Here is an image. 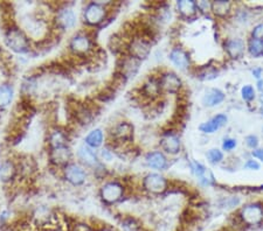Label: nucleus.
Here are the masks:
<instances>
[{"label":"nucleus","mask_w":263,"mask_h":231,"mask_svg":"<svg viewBox=\"0 0 263 231\" xmlns=\"http://www.w3.org/2000/svg\"><path fill=\"white\" fill-rule=\"evenodd\" d=\"M237 221L245 228H258L263 225V202L253 201L245 203L236 215Z\"/></svg>","instance_id":"f257e3e1"},{"label":"nucleus","mask_w":263,"mask_h":231,"mask_svg":"<svg viewBox=\"0 0 263 231\" xmlns=\"http://www.w3.org/2000/svg\"><path fill=\"white\" fill-rule=\"evenodd\" d=\"M5 44L8 48L18 54H26L31 50V41L28 35L16 26L6 29Z\"/></svg>","instance_id":"f03ea898"},{"label":"nucleus","mask_w":263,"mask_h":231,"mask_svg":"<svg viewBox=\"0 0 263 231\" xmlns=\"http://www.w3.org/2000/svg\"><path fill=\"white\" fill-rule=\"evenodd\" d=\"M134 134L135 128L129 121H120V123L114 125L109 132L110 141L115 149L131 144L134 141Z\"/></svg>","instance_id":"7ed1b4c3"},{"label":"nucleus","mask_w":263,"mask_h":231,"mask_svg":"<svg viewBox=\"0 0 263 231\" xmlns=\"http://www.w3.org/2000/svg\"><path fill=\"white\" fill-rule=\"evenodd\" d=\"M152 48L151 40L143 36L139 33H136L131 39L126 42V54L138 61H143L150 55Z\"/></svg>","instance_id":"20e7f679"},{"label":"nucleus","mask_w":263,"mask_h":231,"mask_svg":"<svg viewBox=\"0 0 263 231\" xmlns=\"http://www.w3.org/2000/svg\"><path fill=\"white\" fill-rule=\"evenodd\" d=\"M144 191L151 195H163L168 191V180L159 173H148L142 180Z\"/></svg>","instance_id":"39448f33"},{"label":"nucleus","mask_w":263,"mask_h":231,"mask_svg":"<svg viewBox=\"0 0 263 231\" xmlns=\"http://www.w3.org/2000/svg\"><path fill=\"white\" fill-rule=\"evenodd\" d=\"M108 16V11L104 4L102 3H89L84 7L83 11V21L88 26L96 27L100 26L105 21Z\"/></svg>","instance_id":"423d86ee"},{"label":"nucleus","mask_w":263,"mask_h":231,"mask_svg":"<svg viewBox=\"0 0 263 231\" xmlns=\"http://www.w3.org/2000/svg\"><path fill=\"white\" fill-rule=\"evenodd\" d=\"M124 186L120 181H108L100 188V197L105 204L114 205L121 202L124 196Z\"/></svg>","instance_id":"0eeeda50"},{"label":"nucleus","mask_w":263,"mask_h":231,"mask_svg":"<svg viewBox=\"0 0 263 231\" xmlns=\"http://www.w3.org/2000/svg\"><path fill=\"white\" fill-rule=\"evenodd\" d=\"M69 49L75 57H86L94 52L92 40L86 33H78L69 41Z\"/></svg>","instance_id":"6e6552de"},{"label":"nucleus","mask_w":263,"mask_h":231,"mask_svg":"<svg viewBox=\"0 0 263 231\" xmlns=\"http://www.w3.org/2000/svg\"><path fill=\"white\" fill-rule=\"evenodd\" d=\"M159 84L163 94L179 95L182 89V81L173 71H165L159 75Z\"/></svg>","instance_id":"1a4fd4ad"},{"label":"nucleus","mask_w":263,"mask_h":231,"mask_svg":"<svg viewBox=\"0 0 263 231\" xmlns=\"http://www.w3.org/2000/svg\"><path fill=\"white\" fill-rule=\"evenodd\" d=\"M159 145L162 147L163 152L165 154L177 155L179 154L181 151V139L179 134L175 131H172V130L162 133V136H160V140H159Z\"/></svg>","instance_id":"9d476101"},{"label":"nucleus","mask_w":263,"mask_h":231,"mask_svg":"<svg viewBox=\"0 0 263 231\" xmlns=\"http://www.w3.org/2000/svg\"><path fill=\"white\" fill-rule=\"evenodd\" d=\"M163 95L159 84V76H148L139 89V96L146 100H156Z\"/></svg>","instance_id":"9b49d317"},{"label":"nucleus","mask_w":263,"mask_h":231,"mask_svg":"<svg viewBox=\"0 0 263 231\" xmlns=\"http://www.w3.org/2000/svg\"><path fill=\"white\" fill-rule=\"evenodd\" d=\"M63 178H65L66 181H68L70 184L78 187L82 186V184L86 182L87 173L81 165L75 162H70L68 163L66 167H63Z\"/></svg>","instance_id":"f8f14e48"},{"label":"nucleus","mask_w":263,"mask_h":231,"mask_svg":"<svg viewBox=\"0 0 263 231\" xmlns=\"http://www.w3.org/2000/svg\"><path fill=\"white\" fill-rule=\"evenodd\" d=\"M223 49L231 60H240L245 55L247 45L241 37H228L223 41Z\"/></svg>","instance_id":"ddd939ff"},{"label":"nucleus","mask_w":263,"mask_h":231,"mask_svg":"<svg viewBox=\"0 0 263 231\" xmlns=\"http://www.w3.org/2000/svg\"><path fill=\"white\" fill-rule=\"evenodd\" d=\"M139 66H141V61L136 60L133 56L128 55H123L120 61H118V68H117V73L121 74L123 77H125L126 79H129L130 77H134L137 71L139 69Z\"/></svg>","instance_id":"4468645a"},{"label":"nucleus","mask_w":263,"mask_h":231,"mask_svg":"<svg viewBox=\"0 0 263 231\" xmlns=\"http://www.w3.org/2000/svg\"><path fill=\"white\" fill-rule=\"evenodd\" d=\"M55 24L57 27L61 31L71 29L76 25V14L70 7L63 6L59 8L57 16H55Z\"/></svg>","instance_id":"2eb2a0df"},{"label":"nucleus","mask_w":263,"mask_h":231,"mask_svg":"<svg viewBox=\"0 0 263 231\" xmlns=\"http://www.w3.org/2000/svg\"><path fill=\"white\" fill-rule=\"evenodd\" d=\"M168 60L180 70H189L191 68L190 54L187 50L180 47V46H176L171 49L168 54Z\"/></svg>","instance_id":"dca6fc26"},{"label":"nucleus","mask_w":263,"mask_h":231,"mask_svg":"<svg viewBox=\"0 0 263 231\" xmlns=\"http://www.w3.org/2000/svg\"><path fill=\"white\" fill-rule=\"evenodd\" d=\"M49 161L54 166H63L66 167L68 163H70L73 153L68 146L55 147V149H49Z\"/></svg>","instance_id":"f3484780"},{"label":"nucleus","mask_w":263,"mask_h":231,"mask_svg":"<svg viewBox=\"0 0 263 231\" xmlns=\"http://www.w3.org/2000/svg\"><path fill=\"white\" fill-rule=\"evenodd\" d=\"M228 123V117L224 113H218L212 117L207 121H203L202 124L199 125V131L203 134H213Z\"/></svg>","instance_id":"a211bd4d"},{"label":"nucleus","mask_w":263,"mask_h":231,"mask_svg":"<svg viewBox=\"0 0 263 231\" xmlns=\"http://www.w3.org/2000/svg\"><path fill=\"white\" fill-rule=\"evenodd\" d=\"M147 167L157 171H165L168 167V159L163 151H152L145 155Z\"/></svg>","instance_id":"6ab92c4d"},{"label":"nucleus","mask_w":263,"mask_h":231,"mask_svg":"<svg viewBox=\"0 0 263 231\" xmlns=\"http://www.w3.org/2000/svg\"><path fill=\"white\" fill-rule=\"evenodd\" d=\"M226 99V94L218 88H210L202 96L201 103L205 108H214L221 104Z\"/></svg>","instance_id":"aec40b11"},{"label":"nucleus","mask_w":263,"mask_h":231,"mask_svg":"<svg viewBox=\"0 0 263 231\" xmlns=\"http://www.w3.org/2000/svg\"><path fill=\"white\" fill-rule=\"evenodd\" d=\"M176 7L181 18L186 20L194 19L199 13L197 2H193V0H180V2H177Z\"/></svg>","instance_id":"412c9836"},{"label":"nucleus","mask_w":263,"mask_h":231,"mask_svg":"<svg viewBox=\"0 0 263 231\" xmlns=\"http://www.w3.org/2000/svg\"><path fill=\"white\" fill-rule=\"evenodd\" d=\"M78 157L80 159V161L88 167L97 168L99 166H101L99 157H97L96 152L92 149H90V147H88L87 145H82L79 147Z\"/></svg>","instance_id":"4be33fe9"},{"label":"nucleus","mask_w":263,"mask_h":231,"mask_svg":"<svg viewBox=\"0 0 263 231\" xmlns=\"http://www.w3.org/2000/svg\"><path fill=\"white\" fill-rule=\"evenodd\" d=\"M234 4L230 0H215L212 2V13L219 19H226L232 14Z\"/></svg>","instance_id":"5701e85b"},{"label":"nucleus","mask_w":263,"mask_h":231,"mask_svg":"<svg viewBox=\"0 0 263 231\" xmlns=\"http://www.w3.org/2000/svg\"><path fill=\"white\" fill-rule=\"evenodd\" d=\"M48 146L49 149L55 147L68 146V136L67 133L60 129H53L48 133Z\"/></svg>","instance_id":"b1692460"},{"label":"nucleus","mask_w":263,"mask_h":231,"mask_svg":"<svg viewBox=\"0 0 263 231\" xmlns=\"http://www.w3.org/2000/svg\"><path fill=\"white\" fill-rule=\"evenodd\" d=\"M16 174H18V167L13 161L6 160L0 165V180L3 182L8 183L13 181Z\"/></svg>","instance_id":"393cba45"},{"label":"nucleus","mask_w":263,"mask_h":231,"mask_svg":"<svg viewBox=\"0 0 263 231\" xmlns=\"http://www.w3.org/2000/svg\"><path fill=\"white\" fill-rule=\"evenodd\" d=\"M104 142V133L101 129H95L89 132L84 138V145L90 147L92 150H96L103 145Z\"/></svg>","instance_id":"a878e982"},{"label":"nucleus","mask_w":263,"mask_h":231,"mask_svg":"<svg viewBox=\"0 0 263 231\" xmlns=\"http://www.w3.org/2000/svg\"><path fill=\"white\" fill-rule=\"evenodd\" d=\"M120 225L123 231H145L143 224L137 218L130 215H124L121 217Z\"/></svg>","instance_id":"bb28decb"},{"label":"nucleus","mask_w":263,"mask_h":231,"mask_svg":"<svg viewBox=\"0 0 263 231\" xmlns=\"http://www.w3.org/2000/svg\"><path fill=\"white\" fill-rule=\"evenodd\" d=\"M13 95L14 89L12 84H0V109L6 108L11 104L12 99H13Z\"/></svg>","instance_id":"cd10ccee"},{"label":"nucleus","mask_w":263,"mask_h":231,"mask_svg":"<svg viewBox=\"0 0 263 231\" xmlns=\"http://www.w3.org/2000/svg\"><path fill=\"white\" fill-rule=\"evenodd\" d=\"M247 50L249 55L254 58H260L263 56V40H256L249 37L247 41Z\"/></svg>","instance_id":"c85d7f7f"},{"label":"nucleus","mask_w":263,"mask_h":231,"mask_svg":"<svg viewBox=\"0 0 263 231\" xmlns=\"http://www.w3.org/2000/svg\"><path fill=\"white\" fill-rule=\"evenodd\" d=\"M206 159L211 165H220L224 159L223 151L219 149H211L207 151Z\"/></svg>","instance_id":"c756f323"},{"label":"nucleus","mask_w":263,"mask_h":231,"mask_svg":"<svg viewBox=\"0 0 263 231\" xmlns=\"http://www.w3.org/2000/svg\"><path fill=\"white\" fill-rule=\"evenodd\" d=\"M189 166H190L191 173L196 176L197 179H200L201 176L205 174L207 171H209V168H206L205 165H202L201 162H199L197 160H193V159H192V160H190Z\"/></svg>","instance_id":"7c9ffc66"},{"label":"nucleus","mask_w":263,"mask_h":231,"mask_svg":"<svg viewBox=\"0 0 263 231\" xmlns=\"http://www.w3.org/2000/svg\"><path fill=\"white\" fill-rule=\"evenodd\" d=\"M219 70L215 68V67H205L200 70V73L197 75V77L203 81H211V79H214L218 77Z\"/></svg>","instance_id":"2f4dec72"},{"label":"nucleus","mask_w":263,"mask_h":231,"mask_svg":"<svg viewBox=\"0 0 263 231\" xmlns=\"http://www.w3.org/2000/svg\"><path fill=\"white\" fill-rule=\"evenodd\" d=\"M241 97L247 103H252L254 99L256 98V90L255 88L250 84H246L242 88H241Z\"/></svg>","instance_id":"473e14b6"},{"label":"nucleus","mask_w":263,"mask_h":231,"mask_svg":"<svg viewBox=\"0 0 263 231\" xmlns=\"http://www.w3.org/2000/svg\"><path fill=\"white\" fill-rule=\"evenodd\" d=\"M199 182H200L201 186L203 187H214L216 184L215 181V176L214 174L212 173V172L209 170L206 172L205 174H203L200 179H198Z\"/></svg>","instance_id":"72a5a7b5"},{"label":"nucleus","mask_w":263,"mask_h":231,"mask_svg":"<svg viewBox=\"0 0 263 231\" xmlns=\"http://www.w3.org/2000/svg\"><path fill=\"white\" fill-rule=\"evenodd\" d=\"M237 146V141L234 138H224L222 140L221 149L223 152H232L233 150H235Z\"/></svg>","instance_id":"f704fd0d"},{"label":"nucleus","mask_w":263,"mask_h":231,"mask_svg":"<svg viewBox=\"0 0 263 231\" xmlns=\"http://www.w3.org/2000/svg\"><path fill=\"white\" fill-rule=\"evenodd\" d=\"M245 142H246V145H247L248 149L253 151V150L258 149V145H260V139H258L257 136H255V134H249V136L245 138Z\"/></svg>","instance_id":"c9c22d12"},{"label":"nucleus","mask_w":263,"mask_h":231,"mask_svg":"<svg viewBox=\"0 0 263 231\" xmlns=\"http://www.w3.org/2000/svg\"><path fill=\"white\" fill-rule=\"evenodd\" d=\"M198 11L199 13L201 14H209L212 12V2H205V0H201V2H197Z\"/></svg>","instance_id":"e433bc0d"},{"label":"nucleus","mask_w":263,"mask_h":231,"mask_svg":"<svg viewBox=\"0 0 263 231\" xmlns=\"http://www.w3.org/2000/svg\"><path fill=\"white\" fill-rule=\"evenodd\" d=\"M250 37L256 40H263V23L257 24L253 27L252 32H250Z\"/></svg>","instance_id":"4c0bfd02"},{"label":"nucleus","mask_w":263,"mask_h":231,"mask_svg":"<svg viewBox=\"0 0 263 231\" xmlns=\"http://www.w3.org/2000/svg\"><path fill=\"white\" fill-rule=\"evenodd\" d=\"M243 168L247 171H260L261 170V163L258 162L255 159H248L247 161L245 162Z\"/></svg>","instance_id":"58836bf2"},{"label":"nucleus","mask_w":263,"mask_h":231,"mask_svg":"<svg viewBox=\"0 0 263 231\" xmlns=\"http://www.w3.org/2000/svg\"><path fill=\"white\" fill-rule=\"evenodd\" d=\"M250 155H252L253 159H255V160L263 162V149L258 147L256 150H253L252 152H250Z\"/></svg>","instance_id":"ea45409f"},{"label":"nucleus","mask_w":263,"mask_h":231,"mask_svg":"<svg viewBox=\"0 0 263 231\" xmlns=\"http://www.w3.org/2000/svg\"><path fill=\"white\" fill-rule=\"evenodd\" d=\"M42 230L44 231H68V228L65 225H62L61 223H59L55 225H50V226H48V228H45Z\"/></svg>","instance_id":"a19ab883"},{"label":"nucleus","mask_w":263,"mask_h":231,"mask_svg":"<svg viewBox=\"0 0 263 231\" xmlns=\"http://www.w3.org/2000/svg\"><path fill=\"white\" fill-rule=\"evenodd\" d=\"M94 231H117L114 226L108 225V224H102L100 226H92Z\"/></svg>","instance_id":"79ce46f5"},{"label":"nucleus","mask_w":263,"mask_h":231,"mask_svg":"<svg viewBox=\"0 0 263 231\" xmlns=\"http://www.w3.org/2000/svg\"><path fill=\"white\" fill-rule=\"evenodd\" d=\"M252 74L253 76L257 79H261L262 78V75H263V69L261 68V67H255V68L252 69Z\"/></svg>","instance_id":"37998d69"},{"label":"nucleus","mask_w":263,"mask_h":231,"mask_svg":"<svg viewBox=\"0 0 263 231\" xmlns=\"http://www.w3.org/2000/svg\"><path fill=\"white\" fill-rule=\"evenodd\" d=\"M256 90L260 91V94L263 92V78L257 79L256 81Z\"/></svg>","instance_id":"c03bdc74"},{"label":"nucleus","mask_w":263,"mask_h":231,"mask_svg":"<svg viewBox=\"0 0 263 231\" xmlns=\"http://www.w3.org/2000/svg\"><path fill=\"white\" fill-rule=\"evenodd\" d=\"M258 102H260L261 107H263V92L262 94H260V96H258Z\"/></svg>","instance_id":"a18cd8bd"},{"label":"nucleus","mask_w":263,"mask_h":231,"mask_svg":"<svg viewBox=\"0 0 263 231\" xmlns=\"http://www.w3.org/2000/svg\"><path fill=\"white\" fill-rule=\"evenodd\" d=\"M256 191H260V192L263 193V184H262V186H260V187H257Z\"/></svg>","instance_id":"49530a36"},{"label":"nucleus","mask_w":263,"mask_h":231,"mask_svg":"<svg viewBox=\"0 0 263 231\" xmlns=\"http://www.w3.org/2000/svg\"><path fill=\"white\" fill-rule=\"evenodd\" d=\"M260 113H261V115L263 116V107H261V108H260Z\"/></svg>","instance_id":"de8ad7c7"},{"label":"nucleus","mask_w":263,"mask_h":231,"mask_svg":"<svg viewBox=\"0 0 263 231\" xmlns=\"http://www.w3.org/2000/svg\"><path fill=\"white\" fill-rule=\"evenodd\" d=\"M262 132H263V128H262Z\"/></svg>","instance_id":"09e8293b"}]
</instances>
